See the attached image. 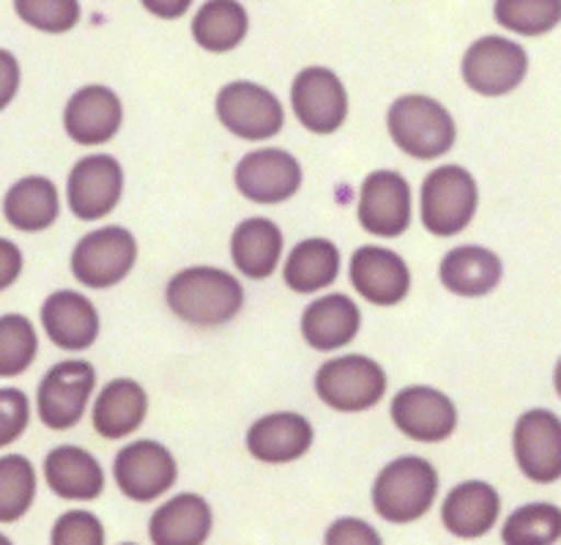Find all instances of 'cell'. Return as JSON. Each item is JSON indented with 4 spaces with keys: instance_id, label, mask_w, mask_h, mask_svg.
<instances>
[{
    "instance_id": "obj_1",
    "label": "cell",
    "mask_w": 561,
    "mask_h": 545,
    "mask_svg": "<svg viewBox=\"0 0 561 545\" xmlns=\"http://www.w3.org/2000/svg\"><path fill=\"white\" fill-rule=\"evenodd\" d=\"M168 305L181 321L219 327L239 316L244 291L233 274L211 266L184 269L168 283Z\"/></svg>"
},
{
    "instance_id": "obj_2",
    "label": "cell",
    "mask_w": 561,
    "mask_h": 545,
    "mask_svg": "<svg viewBox=\"0 0 561 545\" xmlns=\"http://www.w3.org/2000/svg\"><path fill=\"white\" fill-rule=\"evenodd\" d=\"M438 497V472L431 461L405 455L392 461L373 486V508L392 524H411L433 508Z\"/></svg>"
},
{
    "instance_id": "obj_3",
    "label": "cell",
    "mask_w": 561,
    "mask_h": 545,
    "mask_svg": "<svg viewBox=\"0 0 561 545\" xmlns=\"http://www.w3.org/2000/svg\"><path fill=\"white\" fill-rule=\"evenodd\" d=\"M389 135H392L394 146L403 148L405 154L416 159H436L447 154L455 146V129L453 115L447 113L444 104H438L431 96H400L398 102L389 107Z\"/></svg>"
},
{
    "instance_id": "obj_4",
    "label": "cell",
    "mask_w": 561,
    "mask_h": 545,
    "mask_svg": "<svg viewBox=\"0 0 561 545\" xmlns=\"http://www.w3.org/2000/svg\"><path fill=\"white\" fill-rule=\"evenodd\" d=\"M480 190L460 164L433 170L422 184V223L436 236H455L474 219Z\"/></svg>"
},
{
    "instance_id": "obj_5",
    "label": "cell",
    "mask_w": 561,
    "mask_h": 545,
    "mask_svg": "<svg viewBox=\"0 0 561 545\" xmlns=\"http://www.w3.org/2000/svg\"><path fill=\"white\" fill-rule=\"evenodd\" d=\"M318 398L334 411L373 409L387 393V376L381 365L367 356L351 354L321 365L316 376Z\"/></svg>"
},
{
    "instance_id": "obj_6",
    "label": "cell",
    "mask_w": 561,
    "mask_h": 545,
    "mask_svg": "<svg viewBox=\"0 0 561 545\" xmlns=\"http://www.w3.org/2000/svg\"><path fill=\"white\" fill-rule=\"evenodd\" d=\"M219 124L244 140H268L285 124V110L272 91L257 82L236 80L217 96Z\"/></svg>"
},
{
    "instance_id": "obj_7",
    "label": "cell",
    "mask_w": 561,
    "mask_h": 545,
    "mask_svg": "<svg viewBox=\"0 0 561 545\" xmlns=\"http://www.w3.org/2000/svg\"><path fill=\"white\" fill-rule=\"evenodd\" d=\"M529 58L520 44L504 36H482L463 58V80L482 96H504L526 80Z\"/></svg>"
},
{
    "instance_id": "obj_8",
    "label": "cell",
    "mask_w": 561,
    "mask_h": 545,
    "mask_svg": "<svg viewBox=\"0 0 561 545\" xmlns=\"http://www.w3.org/2000/svg\"><path fill=\"white\" fill-rule=\"evenodd\" d=\"M137 241L124 228H102L80 239L71 252V272L88 288H110L131 272Z\"/></svg>"
},
{
    "instance_id": "obj_9",
    "label": "cell",
    "mask_w": 561,
    "mask_h": 545,
    "mask_svg": "<svg viewBox=\"0 0 561 545\" xmlns=\"http://www.w3.org/2000/svg\"><path fill=\"white\" fill-rule=\"evenodd\" d=\"M96 387V371L88 362H58L38 384V417L49 431H69L85 415Z\"/></svg>"
},
{
    "instance_id": "obj_10",
    "label": "cell",
    "mask_w": 561,
    "mask_h": 545,
    "mask_svg": "<svg viewBox=\"0 0 561 545\" xmlns=\"http://www.w3.org/2000/svg\"><path fill=\"white\" fill-rule=\"evenodd\" d=\"M113 475L124 497L135 499V502H151L175 486L179 466L168 447L142 439V442L121 450Z\"/></svg>"
},
{
    "instance_id": "obj_11",
    "label": "cell",
    "mask_w": 561,
    "mask_h": 545,
    "mask_svg": "<svg viewBox=\"0 0 561 545\" xmlns=\"http://www.w3.org/2000/svg\"><path fill=\"white\" fill-rule=\"evenodd\" d=\"M290 99H294L296 118L316 135H329V132L340 129L348 115L345 86L334 71L323 69V66H310V69L299 71Z\"/></svg>"
},
{
    "instance_id": "obj_12",
    "label": "cell",
    "mask_w": 561,
    "mask_h": 545,
    "mask_svg": "<svg viewBox=\"0 0 561 545\" xmlns=\"http://www.w3.org/2000/svg\"><path fill=\"white\" fill-rule=\"evenodd\" d=\"M515 458L520 472L535 482L561 477V420L548 409H531L515 425Z\"/></svg>"
},
{
    "instance_id": "obj_13",
    "label": "cell",
    "mask_w": 561,
    "mask_h": 545,
    "mask_svg": "<svg viewBox=\"0 0 561 545\" xmlns=\"http://www.w3.org/2000/svg\"><path fill=\"white\" fill-rule=\"evenodd\" d=\"M359 223L367 234L392 236L405 234L411 225V186L398 170H376L362 184Z\"/></svg>"
},
{
    "instance_id": "obj_14",
    "label": "cell",
    "mask_w": 561,
    "mask_h": 545,
    "mask_svg": "<svg viewBox=\"0 0 561 545\" xmlns=\"http://www.w3.org/2000/svg\"><path fill=\"white\" fill-rule=\"evenodd\" d=\"M124 190V170L107 154L80 159L69 173V208L80 219H102L113 212Z\"/></svg>"
},
{
    "instance_id": "obj_15",
    "label": "cell",
    "mask_w": 561,
    "mask_h": 545,
    "mask_svg": "<svg viewBox=\"0 0 561 545\" xmlns=\"http://www.w3.org/2000/svg\"><path fill=\"white\" fill-rule=\"evenodd\" d=\"M392 420L416 442H444L458 428V409L444 393L433 387H405L392 400Z\"/></svg>"
},
{
    "instance_id": "obj_16",
    "label": "cell",
    "mask_w": 561,
    "mask_h": 545,
    "mask_svg": "<svg viewBox=\"0 0 561 545\" xmlns=\"http://www.w3.org/2000/svg\"><path fill=\"white\" fill-rule=\"evenodd\" d=\"M236 186L247 201L283 203L301 186V168L283 148H261L239 162Z\"/></svg>"
},
{
    "instance_id": "obj_17",
    "label": "cell",
    "mask_w": 561,
    "mask_h": 545,
    "mask_svg": "<svg viewBox=\"0 0 561 545\" xmlns=\"http://www.w3.org/2000/svg\"><path fill=\"white\" fill-rule=\"evenodd\" d=\"M351 285L370 305H398L411 288V274L403 258L383 247H359L351 256Z\"/></svg>"
},
{
    "instance_id": "obj_18",
    "label": "cell",
    "mask_w": 561,
    "mask_h": 545,
    "mask_svg": "<svg viewBox=\"0 0 561 545\" xmlns=\"http://www.w3.org/2000/svg\"><path fill=\"white\" fill-rule=\"evenodd\" d=\"M118 96L104 86H85L69 99L64 113L66 135L80 146H102L113 140L121 126Z\"/></svg>"
},
{
    "instance_id": "obj_19",
    "label": "cell",
    "mask_w": 561,
    "mask_h": 545,
    "mask_svg": "<svg viewBox=\"0 0 561 545\" xmlns=\"http://www.w3.org/2000/svg\"><path fill=\"white\" fill-rule=\"evenodd\" d=\"M42 323L47 338L66 351L88 349L99 334L96 307L77 291H58L44 299Z\"/></svg>"
},
{
    "instance_id": "obj_20",
    "label": "cell",
    "mask_w": 561,
    "mask_h": 545,
    "mask_svg": "<svg viewBox=\"0 0 561 545\" xmlns=\"http://www.w3.org/2000/svg\"><path fill=\"white\" fill-rule=\"evenodd\" d=\"M247 447L263 464H288L312 447V425L294 411L268 415L250 428Z\"/></svg>"
},
{
    "instance_id": "obj_21",
    "label": "cell",
    "mask_w": 561,
    "mask_h": 545,
    "mask_svg": "<svg viewBox=\"0 0 561 545\" xmlns=\"http://www.w3.org/2000/svg\"><path fill=\"white\" fill-rule=\"evenodd\" d=\"M502 510L496 488L488 482L471 480L463 486L453 488L442 508V521L455 537L460 541H474V537L488 535L493 530Z\"/></svg>"
},
{
    "instance_id": "obj_22",
    "label": "cell",
    "mask_w": 561,
    "mask_h": 545,
    "mask_svg": "<svg viewBox=\"0 0 561 545\" xmlns=\"http://www.w3.org/2000/svg\"><path fill=\"white\" fill-rule=\"evenodd\" d=\"M44 480L55 497L82 499V502L102 497L104 488L102 466L80 447H55L44 458Z\"/></svg>"
},
{
    "instance_id": "obj_23",
    "label": "cell",
    "mask_w": 561,
    "mask_h": 545,
    "mask_svg": "<svg viewBox=\"0 0 561 545\" xmlns=\"http://www.w3.org/2000/svg\"><path fill=\"white\" fill-rule=\"evenodd\" d=\"M359 307L345 294H329L316 299L301 316V334L318 351L343 349L359 332Z\"/></svg>"
},
{
    "instance_id": "obj_24",
    "label": "cell",
    "mask_w": 561,
    "mask_h": 545,
    "mask_svg": "<svg viewBox=\"0 0 561 545\" xmlns=\"http://www.w3.org/2000/svg\"><path fill=\"white\" fill-rule=\"evenodd\" d=\"M211 532V508L197 493H181L151 515L148 535L157 545H203Z\"/></svg>"
},
{
    "instance_id": "obj_25",
    "label": "cell",
    "mask_w": 561,
    "mask_h": 545,
    "mask_svg": "<svg viewBox=\"0 0 561 545\" xmlns=\"http://www.w3.org/2000/svg\"><path fill=\"white\" fill-rule=\"evenodd\" d=\"M230 256H233L236 269L244 277H272V272L279 263V256H283V230L272 219H244L236 228L233 241H230Z\"/></svg>"
},
{
    "instance_id": "obj_26",
    "label": "cell",
    "mask_w": 561,
    "mask_h": 545,
    "mask_svg": "<svg viewBox=\"0 0 561 545\" xmlns=\"http://www.w3.org/2000/svg\"><path fill=\"white\" fill-rule=\"evenodd\" d=\"M148 411L146 389L131 378H115L93 406V428L104 439H124L142 425Z\"/></svg>"
},
{
    "instance_id": "obj_27",
    "label": "cell",
    "mask_w": 561,
    "mask_h": 545,
    "mask_svg": "<svg viewBox=\"0 0 561 545\" xmlns=\"http://www.w3.org/2000/svg\"><path fill=\"white\" fill-rule=\"evenodd\" d=\"M502 280V261L485 247H458L442 261L444 288L458 296H485Z\"/></svg>"
},
{
    "instance_id": "obj_28",
    "label": "cell",
    "mask_w": 561,
    "mask_h": 545,
    "mask_svg": "<svg viewBox=\"0 0 561 545\" xmlns=\"http://www.w3.org/2000/svg\"><path fill=\"white\" fill-rule=\"evenodd\" d=\"M58 206V190L53 181L42 175H27L5 192L3 214L9 225H14L22 234H38L55 223Z\"/></svg>"
},
{
    "instance_id": "obj_29",
    "label": "cell",
    "mask_w": 561,
    "mask_h": 545,
    "mask_svg": "<svg viewBox=\"0 0 561 545\" xmlns=\"http://www.w3.org/2000/svg\"><path fill=\"white\" fill-rule=\"evenodd\" d=\"M340 252L329 239H307L285 261V285L296 294H316L337 280Z\"/></svg>"
},
{
    "instance_id": "obj_30",
    "label": "cell",
    "mask_w": 561,
    "mask_h": 545,
    "mask_svg": "<svg viewBox=\"0 0 561 545\" xmlns=\"http://www.w3.org/2000/svg\"><path fill=\"white\" fill-rule=\"evenodd\" d=\"M250 27V16L239 0H208L192 22V36L208 53H230L239 47Z\"/></svg>"
},
{
    "instance_id": "obj_31",
    "label": "cell",
    "mask_w": 561,
    "mask_h": 545,
    "mask_svg": "<svg viewBox=\"0 0 561 545\" xmlns=\"http://www.w3.org/2000/svg\"><path fill=\"white\" fill-rule=\"evenodd\" d=\"M561 537V510L557 504H526L507 519L502 541L510 545H551Z\"/></svg>"
},
{
    "instance_id": "obj_32",
    "label": "cell",
    "mask_w": 561,
    "mask_h": 545,
    "mask_svg": "<svg viewBox=\"0 0 561 545\" xmlns=\"http://www.w3.org/2000/svg\"><path fill=\"white\" fill-rule=\"evenodd\" d=\"M499 25L520 36H542L561 22V0H496Z\"/></svg>"
},
{
    "instance_id": "obj_33",
    "label": "cell",
    "mask_w": 561,
    "mask_h": 545,
    "mask_svg": "<svg viewBox=\"0 0 561 545\" xmlns=\"http://www.w3.org/2000/svg\"><path fill=\"white\" fill-rule=\"evenodd\" d=\"M36 493V475H33L31 461L22 455H5L0 461V521L22 519L27 513Z\"/></svg>"
},
{
    "instance_id": "obj_34",
    "label": "cell",
    "mask_w": 561,
    "mask_h": 545,
    "mask_svg": "<svg viewBox=\"0 0 561 545\" xmlns=\"http://www.w3.org/2000/svg\"><path fill=\"white\" fill-rule=\"evenodd\" d=\"M36 356V332L25 316L0 318V376L11 378L27 371Z\"/></svg>"
},
{
    "instance_id": "obj_35",
    "label": "cell",
    "mask_w": 561,
    "mask_h": 545,
    "mask_svg": "<svg viewBox=\"0 0 561 545\" xmlns=\"http://www.w3.org/2000/svg\"><path fill=\"white\" fill-rule=\"evenodd\" d=\"M22 22L44 33H66L80 20L77 0H14Z\"/></svg>"
},
{
    "instance_id": "obj_36",
    "label": "cell",
    "mask_w": 561,
    "mask_h": 545,
    "mask_svg": "<svg viewBox=\"0 0 561 545\" xmlns=\"http://www.w3.org/2000/svg\"><path fill=\"white\" fill-rule=\"evenodd\" d=\"M53 543L55 545H102L104 543V530L99 524L96 515L75 513L60 515L58 524L53 526Z\"/></svg>"
},
{
    "instance_id": "obj_37",
    "label": "cell",
    "mask_w": 561,
    "mask_h": 545,
    "mask_svg": "<svg viewBox=\"0 0 561 545\" xmlns=\"http://www.w3.org/2000/svg\"><path fill=\"white\" fill-rule=\"evenodd\" d=\"M0 409H3V431H0V444H11L27 425V398L20 389H3L0 395Z\"/></svg>"
},
{
    "instance_id": "obj_38",
    "label": "cell",
    "mask_w": 561,
    "mask_h": 545,
    "mask_svg": "<svg viewBox=\"0 0 561 545\" xmlns=\"http://www.w3.org/2000/svg\"><path fill=\"white\" fill-rule=\"evenodd\" d=\"M327 543L329 545H345V543H365V545H378L381 537L373 526H367L359 519H340L337 524H332L327 530Z\"/></svg>"
},
{
    "instance_id": "obj_39",
    "label": "cell",
    "mask_w": 561,
    "mask_h": 545,
    "mask_svg": "<svg viewBox=\"0 0 561 545\" xmlns=\"http://www.w3.org/2000/svg\"><path fill=\"white\" fill-rule=\"evenodd\" d=\"M142 5L162 20H179L181 14H186L192 0H142Z\"/></svg>"
},
{
    "instance_id": "obj_40",
    "label": "cell",
    "mask_w": 561,
    "mask_h": 545,
    "mask_svg": "<svg viewBox=\"0 0 561 545\" xmlns=\"http://www.w3.org/2000/svg\"><path fill=\"white\" fill-rule=\"evenodd\" d=\"M0 250H3V280H0V285L9 288L16 277V269H20V252H16V247L11 241H3Z\"/></svg>"
},
{
    "instance_id": "obj_41",
    "label": "cell",
    "mask_w": 561,
    "mask_h": 545,
    "mask_svg": "<svg viewBox=\"0 0 561 545\" xmlns=\"http://www.w3.org/2000/svg\"><path fill=\"white\" fill-rule=\"evenodd\" d=\"M553 384H557V393H559V398H561V360H559V365H557V373H553Z\"/></svg>"
}]
</instances>
